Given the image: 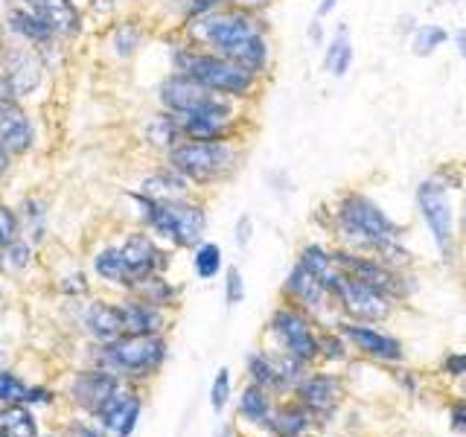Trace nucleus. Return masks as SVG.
Segmentation results:
<instances>
[{"mask_svg": "<svg viewBox=\"0 0 466 437\" xmlns=\"http://www.w3.org/2000/svg\"><path fill=\"white\" fill-rule=\"evenodd\" d=\"M327 230L335 237L339 248H350L359 254H373L388 239H405V225L397 222L364 189H344L335 196Z\"/></svg>", "mask_w": 466, "mask_h": 437, "instance_id": "2", "label": "nucleus"}, {"mask_svg": "<svg viewBox=\"0 0 466 437\" xmlns=\"http://www.w3.org/2000/svg\"><path fill=\"white\" fill-rule=\"evenodd\" d=\"M164 164L178 169L201 193L237 178L245 164V140H181L164 155Z\"/></svg>", "mask_w": 466, "mask_h": 437, "instance_id": "4", "label": "nucleus"}, {"mask_svg": "<svg viewBox=\"0 0 466 437\" xmlns=\"http://www.w3.org/2000/svg\"><path fill=\"white\" fill-rule=\"evenodd\" d=\"M315 426L312 414L306 412V408L298 402V400H289V402H274V412H271V420L266 432L271 437H309Z\"/></svg>", "mask_w": 466, "mask_h": 437, "instance_id": "27", "label": "nucleus"}, {"mask_svg": "<svg viewBox=\"0 0 466 437\" xmlns=\"http://www.w3.org/2000/svg\"><path fill=\"white\" fill-rule=\"evenodd\" d=\"M245 371H248V382L280 397V368H277V353L268 350H254L251 356L245 359Z\"/></svg>", "mask_w": 466, "mask_h": 437, "instance_id": "32", "label": "nucleus"}, {"mask_svg": "<svg viewBox=\"0 0 466 437\" xmlns=\"http://www.w3.org/2000/svg\"><path fill=\"white\" fill-rule=\"evenodd\" d=\"M137 193L152 201H175V198L196 196V187L189 184L178 169H172L169 164H160L137 181Z\"/></svg>", "mask_w": 466, "mask_h": 437, "instance_id": "23", "label": "nucleus"}, {"mask_svg": "<svg viewBox=\"0 0 466 437\" xmlns=\"http://www.w3.org/2000/svg\"><path fill=\"white\" fill-rule=\"evenodd\" d=\"M47 76V62L38 47L18 38L0 41V94L26 102Z\"/></svg>", "mask_w": 466, "mask_h": 437, "instance_id": "8", "label": "nucleus"}, {"mask_svg": "<svg viewBox=\"0 0 466 437\" xmlns=\"http://www.w3.org/2000/svg\"><path fill=\"white\" fill-rule=\"evenodd\" d=\"M318 320L300 312L298 306L280 303L268 318V335L274 339L277 350L286 356H295L306 364L318 361Z\"/></svg>", "mask_w": 466, "mask_h": 437, "instance_id": "10", "label": "nucleus"}, {"mask_svg": "<svg viewBox=\"0 0 466 437\" xmlns=\"http://www.w3.org/2000/svg\"><path fill=\"white\" fill-rule=\"evenodd\" d=\"M140 140L149 146L152 152L157 155H167L169 149H175L184 135H181V123H178V117L164 111V108H157L155 114H149L146 120L140 123Z\"/></svg>", "mask_w": 466, "mask_h": 437, "instance_id": "25", "label": "nucleus"}, {"mask_svg": "<svg viewBox=\"0 0 466 437\" xmlns=\"http://www.w3.org/2000/svg\"><path fill=\"white\" fill-rule=\"evenodd\" d=\"M18 218H21V233L33 242V245H41L47 239L50 233V208L47 201L38 198V196H24V201L18 204Z\"/></svg>", "mask_w": 466, "mask_h": 437, "instance_id": "31", "label": "nucleus"}, {"mask_svg": "<svg viewBox=\"0 0 466 437\" xmlns=\"http://www.w3.org/2000/svg\"><path fill=\"white\" fill-rule=\"evenodd\" d=\"M332 257H335V266L347 277H356V280L373 286L376 291H382V295H388L397 303H405L417 291V274L390 269L370 254H359V251H350V248L335 245Z\"/></svg>", "mask_w": 466, "mask_h": 437, "instance_id": "9", "label": "nucleus"}, {"mask_svg": "<svg viewBox=\"0 0 466 437\" xmlns=\"http://www.w3.org/2000/svg\"><path fill=\"white\" fill-rule=\"evenodd\" d=\"M420 26V21H417V15H411V12H402L400 18H397V36L400 38H411L414 36V29Z\"/></svg>", "mask_w": 466, "mask_h": 437, "instance_id": "52", "label": "nucleus"}, {"mask_svg": "<svg viewBox=\"0 0 466 437\" xmlns=\"http://www.w3.org/2000/svg\"><path fill=\"white\" fill-rule=\"evenodd\" d=\"M298 266L306 269L309 274H315L318 280L329 289V295H332V289L339 286V280H341V269L335 266L332 248H327L324 242H306L298 251Z\"/></svg>", "mask_w": 466, "mask_h": 437, "instance_id": "28", "label": "nucleus"}, {"mask_svg": "<svg viewBox=\"0 0 466 437\" xmlns=\"http://www.w3.org/2000/svg\"><path fill=\"white\" fill-rule=\"evenodd\" d=\"M350 356V344L344 335L329 327V330H318V359L320 361H344Z\"/></svg>", "mask_w": 466, "mask_h": 437, "instance_id": "39", "label": "nucleus"}, {"mask_svg": "<svg viewBox=\"0 0 466 437\" xmlns=\"http://www.w3.org/2000/svg\"><path fill=\"white\" fill-rule=\"evenodd\" d=\"M225 269V254L218 242H198L193 248V271L198 280H216Z\"/></svg>", "mask_w": 466, "mask_h": 437, "instance_id": "37", "label": "nucleus"}, {"mask_svg": "<svg viewBox=\"0 0 466 437\" xmlns=\"http://www.w3.org/2000/svg\"><path fill=\"white\" fill-rule=\"evenodd\" d=\"M65 437H106L96 426L94 420L91 422H70V429L65 432Z\"/></svg>", "mask_w": 466, "mask_h": 437, "instance_id": "53", "label": "nucleus"}, {"mask_svg": "<svg viewBox=\"0 0 466 437\" xmlns=\"http://www.w3.org/2000/svg\"><path fill=\"white\" fill-rule=\"evenodd\" d=\"M128 295H137L140 300L157 306V310H175V306L181 303V286H175L172 280H167V274H160L135 286Z\"/></svg>", "mask_w": 466, "mask_h": 437, "instance_id": "34", "label": "nucleus"}, {"mask_svg": "<svg viewBox=\"0 0 466 437\" xmlns=\"http://www.w3.org/2000/svg\"><path fill=\"white\" fill-rule=\"evenodd\" d=\"M120 248V254L128 266V274H131V289L146 283L149 277H160L167 274L169 266H172V254L167 251L164 245H160L149 230L146 228H135L128 230L123 242L116 245ZM128 295V291H126Z\"/></svg>", "mask_w": 466, "mask_h": 437, "instance_id": "13", "label": "nucleus"}, {"mask_svg": "<svg viewBox=\"0 0 466 437\" xmlns=\"http://www.w3.org/2000/svg\"><path fill=\"white\" fill-rule=\"evenodd\" d=\"M6 269V242H0V271Z\"/></svg>", "mask_w": 466, "mask_h": 437, "instance_id": "58", "label": "nucleus"}, {"mask_svg": "<svg viewBox=\"0 0 466 437\" xmlns=\"http://www.w3.org/2000/svg\"><path fill=\"white\" fill-rule=\"evenodd\" d=\"M41 437H65V434H41Z\"/></svg>", "mask_w": 466, "mask_h": 437, "instance_id": "60", "label": "nucleus"}, {"mask_svg": "<svg viewBox=\"0 0 466 437\" xmlns=\"http://www.w3.org/2000/svg\"><path fill=\"white\" fill-rule=\"evenodd\" d=\"M0 432L6 437H41L38 417L29 405H0Z\"/></svg>", "mask_w": 466, "mask_h": 437, "instance_id": "35", "label": "nucleus"}, {"mask_svg": "<svg viewBox=\"0 0 466 437\" xmlns=\"http://www.w3.org/2000/svg\"><path fill=\"white\" fill-rule=\"evenodd\" d=\"M0 143L12 158H24L35 149V123L21 99L0 94Z\"/></svg>", "mask_w": 466, "mask_h": 437, "instance_id": "19", "label": "nucleus"}, {"mask_svg": "<svg viewBox=\"0 0 466 437\" xmlns=\"http://www.w3.org/2000/svg\"><path fill=\"white\" fill-rule=\"evenodd\" d=\"M233 239H237V245L245 248L251 245V239H254V218L248 216V213H242L239 218H237V228H233Z\"/></svg>", "mask_w": 466, "mask_h": 437, "instance_id": "47", "label": "nucleus"}, {"mask_svg": "<svg viewBox=\"0 0 466 437\" xmlns=\"http://www.w3.org/2000/svg\"><path fill=\"white\" fill-rule=\"evenodd\" d=\"M143 41H146V26L137 18H116L108 29V50L120 62L135 58L143 47Z\"/></svg>", "mask_w": 466, "mask_h": 437, "instance_id": "29", "label": "nucleus"}, {"mask_svg": "<svg viewBox=\"0 0 466 437\" xmlns=\"http://www.w3.org/2000/svg\"><path fill=\"white\" fill-rule=\"evenodd\" d=\"M449 426H451V432L466 434V400L451 402V408H449Z\"/></svg>", "mask_w": 466, "mask_h": 437, "instance_id": "49", "label": "nucleus"}, {"mask_svg": "<svg viewBox=\"0 0 466 437\" xmlns=\"http://www.w3.org/2000/svg\"><path fill=\"white\" fill-rule=\"evenodd\" d=\"M233 6H239L245 12H254V15H266L271 9L274 0H230Z\"/></svg>", "mask_w": 466, "mask_h": 437, "instance_id": "54", "label": "nucleus"}, {"mask_svg": "<svg viewBox=\"0 0 466 437\" xmlns=\"http://www.w3.org/2000/svg\"><path fill=\"white\" fill-rule=\"evenodd\" d=\"M120 385H126L123 379H116L106 368H96V364H91V368L76 371V373L67 376L65 397H67V402L73 408H79V412H85L87 417H94L99 412V405L106 402Z\"/></svg>", "mask_w": 466, "mask_h": 437, "instance_id": "16", "label": "nucleus"}, {"mask_svg": "<svg viewBox=\"0 0 466 437\" xmlns=\"http://www.w3.org/2000/svg\"><path fill=\"white\" fill-rule=\"evenodd\" d=\"M0 437H6V434H4V432H0Z\"/></svg>", "mask_w": 466, "mask_h": 437, "instance_id": "63", "label": "nucleus"}, {"mask_svg": "<svg viewBox=\"0 0 466 437\" xmlns=\"http://www.w3.org/2000/svg\"><path fill=\"white\" fill-rule=\"evenodd\" d=\"M169 67L175 73H187V76H193L196 82H201L204 87H210L216 94L245 102V106L257 102L262 87L268 82V79L254 76L251 70L239 67L237 62H230V58L216 56L210 50L198 47V44H189L181 36L169 47Z\"/></svg>", "mask_w": 466, "mask_h": 437, "instance_id": "3", "label": "nucleus"}, {"mask_svg": "<svg viewBox=\"0 0 466 437\" xmlns=\"http://www.w3.org/2000/svg\"><path fill=\"white\" fill-rule=\"evenodd\" d=\"M29 408H38V405H56V393L50 388H41V385H29V397H26Z\"/></svg>", "mask_w": 466, "mask_h": 437, "instance_id": "50", "label": "nucleus"}, {"mask_svg": "<svg viewBox=\"0 0 466 437\" xmlns=\"http://www.w3.org/2000/svg\"><path fill=\"white\" fill-rule=\"evenodd\" d=\"M443 371L449 376H466V350H458V353H449L443 361Z\"/></svg>", "mask_w": 466, "mask_h": 437, "instance_id": "51", "label": "nucleus"}, {"mask_svg": "<svg viewBox=\"0 0 466 437\" xmlns=\"http://www.w3.org/2000/svg\"><path fill=\"white\" fill-rule=\"evenodd\" d=\"M116 306H120L126 335H164L169 327L167 310H157V306L140 300L137 295H123Z\"/></svg>", "mask_w": 466, "mask_h": 437, "instance_id": "21", "label": "nucleus"}, {"mask_svg": "<svg viewBox=\"0 0 466 437\" xmlns=\"http://www.w3.org/2000/svg\"><path fill=\"white\" fill-rule=\"evenodd\" d=\"M58 289H62L65 295H70V298H85L87 291H91V283H87V277L82 271H73V274H67V277L58 280Z\"/></svg>", "mask_w": 466, "mask_h": 437, "instance_id": "45", "label": "nucleus"}, {"mask_svg": "<svg viewBox=\"0 0 466 437\" xmlns=\"http://www.w3.org/2000/svg\"><path fill=\"white\" fill-rule=\"evenodd\" d=\"M4 29H6V36L9 38H18V41H26V44H33V47H47V44L58 41L56 33L50 29V24L41 18L38 12H33L29 6H12L6 12V18H4Z\"/></svg>", "mask_w": 466, "mask_h": 437, "instance_id": "24", "label": "nucleus"}, {"mask_svg": "<svg viewBox=\"0 0 466 437\" xmlns=\"http://www.w3.org/2000/svg\"><path fill=\"white\" fill-rule=\"evenodd\" d=\"M449 4H455V6H458V4H466V0H449Z\"/></svg>", "mask_w": 466, "mask_h": 437, "instance_id": "59", "label": "nucleus"}, {"mask_svg": "<svg viewBox=\"0 0 466 437\" xmlns=\"http://www.w3.org/2000/svg\"><path fill=\"white\" fill-rule=\"evenodd\" d=\"M50 24L58 41H76L85 33V9L73 0H21Z\"/></svg>", "mask_w": 466, "mask_h": 437, "instance_id": "20", "label": "nucleus"}, {"mask_svg": "<svg viewBox=\"0 0 466 437\" xmlns=\"http://www.w3.org/2000/svg\"><path fill=\"white\" fill-rule=\"evenodd\" d=\"M341 0H318V6H315V18H329V15L339 9Z\"/></svg>", "mask_w": 466, "mask_h": 437, "instance_id": "55", "label": "nucleus"}, {"mask_svg": "<svg viewBox=\"0 0 466 437\" xmlns=\"http://www.w3.org/2000/svg\"><path fill=\"white\" fill-rule=\"evenodd\" d=\"M332 327L339 330L347 339V344L353 347V350H359L361 356L376 359V361H382V364H400V361H405L402 341L397 339V335L382 332L376 324H361V320L339 318Z\"/></svg>", "mask_w": 466, "mask_h": 437, "instance_id": "15", "label": "nucleus"}, {"mask_svg": "<svg viewBox=\"0 0 466 437\" xmlns=\"http://www.w3.org/2000/svg\"><path fill=\"white\" fill-rule=\"evenodd\" d=\"M451 189L446 184V178L441 172H431L426 175L417 189H414V204H417V213L422 218V225H426L429 237L437 248V254H441L443 262H451L458 254V222H455V204H451Z\"/></svg>", "mask_w": 466, "mask_h": 437, "instance_id": "7", "label": "nucleus"}, {"mask_svg": "<svg viewBox=\"0 0 466 437\" xmlns=\"http://www.w3.org/2000/svg\"><path fill=\"white\" fill-rule=\"evenodd\" d=\"M35 259V245L26 237H18L15 242L6 245V269L9 271H26Z\"/></svg>", "mask_w": 466, "mask_h": 437, "instance_id": "40", "label": "nucleus"}, {"mask_svg": "<svg viewBox=\"0 0 466 437\" xmlns=\"http://www.w3.org/2000/svg\"><path fill=\"white\" fill-rule=\"evenodd\" d=\"M178 4H181V0H175V6H178Z\"/></svg>", "mask_w": 466, "mask_h": 437, "instance_id": "62", "label": "nucleus"}, {"mask_svg": "<svg viewBox=\"0 0 466 437\" xmlns=\"http://www.w3.org/2000/svg\"><path fill=\"white\" fill-rule=\"evenodd\" d=\"M353 62H356V47H353V36H350V26L335 24L324 44V70L332 79H344L353 70Z\"/></svg>", "mask_w": 466, "mask_h": 437, "instance_id": "26", "label": "nucleus"}, {"mask_svg": "<svg viewBox=\"0 0 466 437\" xmlns=\"http://www.w3.org/2000/svg\"><path fill=\"white\" fill-rule=\"evenodd\" d=\"M91 364L111 371L126 385H143L155 379L169 359L167 335H120L116 341L94 344Z\"/></svg>", "mask_w": 466, "mask_h": 437, "instance_id": "5", "label": "nucleus"}, {"mask_svg": "<svg viewBox=\"0 0 466 437\" xmlns=\"http://www.w3.org/2000/svg\"><path fill=\"white\" fill-rule=\"evenodd\" d=\"M73 4H79V6H85V0H73Z\"/></svg>", "mask_w": 466, "mask_h": 437, "instance_id": "61", "label": "nucleus"}, {"mask_svg": "<svg viewBox=\"0 0 466 437\" xmlns=\"http://www.w3.org/2000/svg\"><path fill=\"white\" fill-rule=\"evenodd\" d=\"M91 269L106 286L120 289L123 295H126V291H131V274H128V266H126V259H123L120 248H116V245L99 248V251L91 257Z\"/></svg>", "mask_w": 466, "mask_h": 437, "instance_id": "30", "label": "nucleus"}, {"mask_svg": "<svg viewBox=\"0 0 466 437\" xmlns=\"http://www.w3.org/2000/svg\"><path fill=\"white\" fill-rule=\"evenodd\" d=\"M230 391H233V385H230V371L222 368V371L216 373L213 388H210V405H213V412H216V414H222V412H225V405H228V400H230Z\"/></svg>", "mask_w": 466, "mask_h": 437, "instance_id": "41", "label": "nucleus"}, {"mask_svg": "<svg viewBox=\"0 0 466 437\" xmlns=\"http://www.w3.org/2000/svg\"><path fill=\"white\" fill-rule=\"evenodd\" d=\"M327 26H324V18H312L309 24H306V41L312 44V47H324L327 44Z\"/></svg>", "mask_w": 466, "mask_h": 437, "instance_id": "48", "label": "nucleus"}, {"mask_svg": "<svg viewBox=\"0 0 466 437\" xmlns=\"http://www.w3.org/2000/svg\"><path fill=\"white\" fill-rule=\"evenodd\" d=\"M451 41V33L443 24H420L414 29V36L408 38V50L417 58H431L437 50H443Z\"/></svg>", "mask_w": 466, "mask_h": 437, "instance_id": "36", "label": "nucleus"}, {"mask_svg": "<svg viewBox=\"0 0 466 437\" xmlns=\"http://www.w3.org/2000/svg\"><path fill=\"white\" fill-rule=\"evenodd\" d=\"M0 295H4V289H0Z\"/></svg>", "mask_w": 466, "mask_h": 437, "instance_id": "64", "label": "nucleus"}, {"mask_svg": "<svg viewBox=\"0 0 466 437\" xmlns=\"http://www.w3.org/2000/svg\"><path fill=\"white\" fill-rule=\"evenodd\" d=\"M82 324H85V332L91 335L94 344H108V341L120 339V335H126L120 306H116V300H108V298H96V300L87 303L85 315H82Z\"/></svg>", "mask_w": 466, "mask_h": 437, "instance_id": "22", "label": "nucleus"}, {"mask_svg": "<svg viewBox=\"0 0 466 437\" xmlns=\"http://www.w3.org/2000/svg\"><path fill=\"white\" fill-rule=\"evenodd\" d=\"M298 402L312 414L315 422H329L344 400V382L335 373H312L295 391Z\"/></svg>", "mask_w": 466, "mask_h": 437, "instance_id": "18", "label": "nucleus"}, {"mask_svg": "<svg viewBox=\"0 0 466 437\" xmlns=\"http://www.w3.org/2000/svg\"><path fill=\"white\" fill-rule=\"evenodd\" d=\"M208 222V204L196 196H187L175 201H152V210L146 216L143 228L157 242H167L178 251H193L198 242H204Z\"/></svg>", "mask_w": 466, "mask_h": 437, "instance_id": "6", "label": "nucleus"}, {"mask_svg": "<svg viewBox=\"0 0 466 437\" xmlns=\"http://www.w3.org/2000/svg\"><path fill=\"white\" fill-rule=\"evenodd\" d=\"M451 44H455L458 56L466 62V26H461V29H455V33H451Z\"/></svg>", "mask_w": 466, "mask_h": 437, "instance_id": "56", "label": "nucleus"}, {"mask_svg": "<svg viewBox=\"0 0 466 437\" xmlns=\"http://www.w3.org/2000/svg\"><path fill=\"white\" fill-rule=\"evenodd\" d=\"M266 181H268V189L274 196L286 198L289 193H295V181H291V175L286 169H268L266 172Z\"/></svg>", "mask_w": 466, "mask_h": 437, "instance_id": "44", "label": "nucleus"}, {"mask_svg": "<svg viewBox=\"0 0 466 437\" xmlns=\"http://www.w3.org/2000/svg\"><path fill=\"white\" fill-rule=\"evenodd\" d=\"M29 382L9 368H0V405H26Z\"/></svg>", "mask_w": 466, "mask_h": 437, "instance_id": "38", "label": "nucleus"}, {"mask_svg": "<svg viewBox=\"0 0 466 437\" xmlns=\"http://www.w3.org/2000/svg\"><path fill=\"white\" fill-rule=\"evenodd\" d=\"M178 36L216 56L230 58V62L251 70L259 79L271 76L274 47H271V24L266 15H254L228 4L210 15H201V18L181 24Z\"/></svg>", "mask_w": 466, "mask_h": 437, "instance_id": "1", "label": "nucleus"}, {"mask_svg": "<svg viewBox=\"0 0 466 437\" xmlns=\"http://www.w3.org/2000/svg\"><path fill=\"white\" fill-rule=\"evenodd\" d=\"M274 412V393L248 382L239 393V417L254 429H266Z\"/></svg>", "mask_w": 466, "mask_h": 437, "instance_id": "33", "label": "nucleus"}, {"mask_svg": "<svg viewBox=\"0 0 466 437\" xmlns=\"http://www.w3.org/2000/svg\"><path fill=\"white\" fill-rule=\"evenodd\" d=\"M155 99H157V108H164L175 117H187V114H198L204 108H213L222 99H230V97L210 91V87H204L193 76H187V73L169 70L167 76L157 82Z\"/></svg>", "mask_w": 466, "mask_h": 437, "instance_id": "12", "label": "nucleus"}, {"mask_svg": "<svg viewBox=\"0 0 466 437\" xmlns=\"http://www.w3.org/2000/svg\"><path fill=\"white\" fill-rule=\"evenodd\" d=\"M242 300H245V277L239 266H228L225 269V303L239 306Z\"/></svg>", "mask_w": 466, "mask_h": 437, "instance_id": "42", "label": "nucleus"}, {"mask_svg": "<svg viewBox=\"0 0 466 437\" xmlns=\"http://www.w3.org/2000/svg\"><path fill=\"white\" fill-rule=\"evenodd\" d=\"M461 237L466 239V198H463V208H461Z\"/></svg>", "mask_w": 466, "mask_h": 437, "instance_id": "57", "label": "nucleus"}, {"mask_svg": "<svg viewBox=\"0 0 466 437\" xmlns=\"http://www.w3.org/2000/svg\"><path fill=\"white\" fill-rule=\"evenodd\" d=\"M332 303L339 310V318L361 320V324H385L397 312V300H390L373 286L356 280V277H347L344 271L339 286L332 289Z\"/></svg>", "mask_w": 466, "mask_h": 437, "instance_id": "11", "label": "nucleus"}, {"mask_svg": "<svg viewBox=\"0 0 466 437\" xmlns=\"http://www.w3.org/2000/svg\"><path fill=\"white\" fill-rule=\"evenodd\" d=\"M280 298L286 303H291V306H298L300 312H306L315 320H320L327 312H339V310H335V303H332L329 289L320 283L315 274L300 269L298 262L286 274V280L280 286Z\"/></svg>", "mask_w": 466, "mask_h": 437, "instance_id": "17", "label": "nucleus"}, {"mask_svg": "<svg viewBox=\"0 0 466 437\" xmlns=\"http://www.w3.org/2000/svg\"><path fill=\"white\" fill-rule=\"evenodd\" d=\"M18 237H24L21 233V218H18V210L9 208V204L0 201V242H15Z\"/></svg>", "mask_w": 466, "mask_h": 437, "instance_id": "43", "label": "nucleus"}, {"mask_svg": "<svg viewBox=\"0 0 466 437\" xmlns=\"http://www.w3.org/2000/svg\"><path fill=\"white\" fill-rule=\"evenodd\" d=\"M120 0H85V12L94 15V21H114Z\"/></svg>", "mask_w": 466, "mask_h": 437, "instance_id": "46", "label": "nucleus"}, {"mask_svg": "<svg viewBox=\"0 0 466 437\" xmlns=\"http://www.w3.org/2000/svg\"><path fill=\"white\" fill-rule=\"evenodd\" d=\"M140 414H143V393L137 391V385H120L99 405V412L91 420L106 437H131L140 422Z\"/></svg>", "mask_w": 466, "mask_h": 437, "instance_id": "14", "label": "nucleus"}]
</instances>
